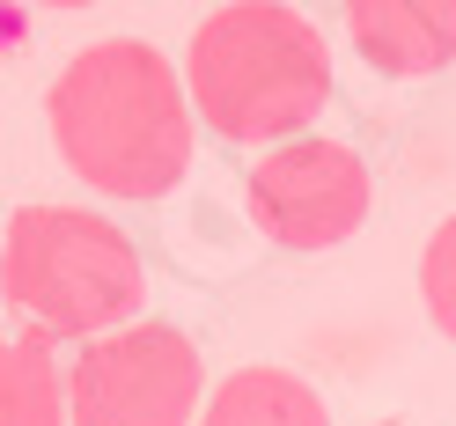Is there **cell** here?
Returning <instances> with one entry per match:
<instances>
[{"instance_id":"6da1fadb","label":"cell","mask_w":456,"mask_h":426,"mask_svg":"<svg viewBox=\"0 0 456 426\" xmlns=\"http://www.w3.org/2000/svg\"><path fill=\"white\" fill-rule=\"evenodd\" d=\"M52 148L103 198H162L191 169V89L140 37L74 52L45 96Z\"/></svg>"},{"instance_id":"7a4b0ae2","label":"cell","mask_w":456,"mask_h":426,"mask_svg":"<svg viewBox=\"0 0 456 426\" xmlns=\"http://www.w3.org/2000/svg\"><path fill=\"white\" fill-rule=\"evenodd\" d=\"M184 89L221 140H236V148L280 140L288 148V133H302L331 103V52L302 8L228 0L191 30Z\"/></svg>"},{"instance_id":"3957f363","label":"cell","mask_w":456,"mask_h":426,"mask_svg":"<svg viewBox=\"0 0 456 426\" xmlns=\"http://www.w3.org/2000/svg\"><path fill=\"white\" fill-rule=\"evenodd\" d=\"M0 287L52 338H110L140 324L148 265L118 221L89 206H22L0 236Z\"/></svg>"},{"instance_id":"277c9868","label":"cell","mask_w":456,"mask_h":426,"mask_svg":"<svg viewBox=\"0 0 456 426\" xmlns=\"http://www.w3.org/2000/svg\"><path fill=\"white\" fill-rule=\"evenodd\" d=\"M207 397L199 346L177 324H126L74 353L67 419L74 426H191V405Z\"/></svg>"},{"instance_id":"5b68a950","label":"cell","mask_w":456,"mask_h":426,"mask_svg":"<svg viewBox=\"0 0 456 426\" xmlns=\"http://www.w3.org/2000/svg\"><path fill=\"white\" fill-rule=\"evenodd\" d=\"M368 162L346 140H288L243 169V206L280 250H331L368 221Z\"/></svg>"},{"instance_id":"8992f818","label":"cell","mask_w":456,"mask_h":426,"mask_svg":"<svg viewBox=\"0 0 456 426\" xmlns=\"http://www.w3.org/2000/svg\"><path fill=\"white\" fill-rule=\"evenodd\" d=\"M346 30L376 74L419 81L456 60V0H354Z\"/></svg>"},{"instance_id":"52a82bcc","label":"cell","mask_w":456,"mask_h":426,"mask_svg":"<svg viewBox=\"0 0 456 426\" xmlns=\"http://www.w3.org/2000/svg\"><path fill=\"white\" fill-rule=\"evenodd\" d=\"M199 426H331V412L302 375H288V367H236V375L207 397Z\"/></svg>"},{"instance_id":"ba28073f","label":"cell","mask_w":456,"mask_h":426,"mask_svg":"<svg viewBox=\"0 0 456 426\" xmlns=\"http://www.w3.org/2000/svg\"><path fill=\"white\" fill-rule=\"evenodd\" d=\"M0 426H67V375L52 367V331H15L0 346Z\"/></svg>"},{"instance_id":"9c48e42d","label":"cell","mask_w":456,"mask_h":426,"mask_svg":"<svg viewBox=\"0 0 456 426\" xmlns=\"http://www.w3.org/2000/svg\"><path fill=\"white\" fill-rule=\"evenodd\" d=\"M419 294H427V317L442 324V338H456V213L427 236V258H419Z\"/></svg>"}]
</instances>
